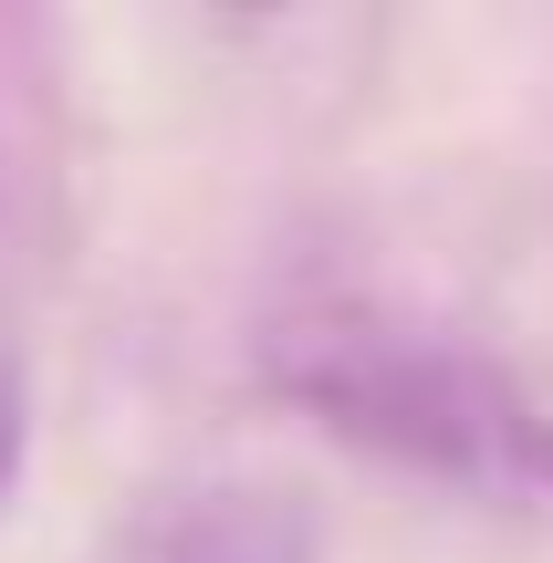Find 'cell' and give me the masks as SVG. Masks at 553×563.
<instances>
[{"label":"cell","instance_id":"cell-1","mask_svg":"<svg viewBox=\"0 0 553 563\" xmlns=\"http://www.w3.org/2000/svg\"><path fill=\"white\" fill-rule=\"evenodd\" d=\"M262 376L313 428H334L345 449L408 470V481H450L501 511H553V407L512 386L491 355L408 313L303 302L262 334Z\"/></svg>","mask_w":553,"mask_h":563},{"label":"cell","instance_id":"cell-2","mask_svg":"<svg viewBox=\"0 0 553 563\" xmlns=\"http://www.w3.org/2000/svg\"><path fill=\"white\" fill-rule=\"evenodd\" d=\"M115 563H324L313 511L272 481H199L178 501H157L115 543Z\"/></svg>","mask_w":553,"mask_h":563},{"label":"cell","instance_id":"cell-3","mask_svg":"<svg viewBox=\"0 0 553 563\" xmlns=\"http://www.w3.org/2000/svg\"><path fill=\"white\" fill-rule=\"evenodd\" d=\"M11 481H21V376L0 365V501H11Z\"/></svg>","mask_w":553,"mask_h":563}]
</instances>
